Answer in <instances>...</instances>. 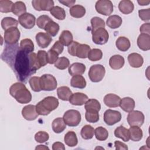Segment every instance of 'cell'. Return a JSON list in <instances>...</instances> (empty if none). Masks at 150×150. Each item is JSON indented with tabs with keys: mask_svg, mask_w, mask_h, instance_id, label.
Here are the masks:
<instances>
[{
	"mask_svg": "<svg viewBox=\"0 0 150 150\" xmlns=\"http://www.w3.org/2000/svg\"><path fill=\"white\" fill-rule=\"evenodd\" d=\"M137 45L142 50H149L150 49V35L141 33L137 39Z\"/></svg>",
	"mask_w": 150,
	"mask_h": 150,
	"instance_id": "ac0fdd59",
	"label": "cell"
},
{
	"mask_svg": "<svg viewBox=\"0 0 150 150\" xmlns=\"http://www.w3.org/2000/svg\"><path fill=\"white\" fill-rule=\"evenodd\" d=\"M114 145L116 149H124V150L128 149V146H127V145L119 141H115Z\"/></svg>",
	"mask_w": 150,
	"mask_h": 150,
	"instance_id": "680465c9",
	"label": "cell"
},
{
	"mask_svg": "<svg viewBox=\"0 0 150 150\" xmlns=\"http://www.w3.org/2000/svg\"><path fill=\"white\" fill-rule=\"evenodd\" d=\"M140 32L141 33H145V34H150V24L149 22L145 23L142 24L139 29Z\"/></svg>",
	"mask_w": 150,
	"mask_h": 150,
	"instance_id": "6f0895ef",
	"label": "cell"
},
{
	"mask_svg": "<svg viewBox=\"0 0 150 150\" xmlns=\"http://www.w3.org/2000/svg\"><path fill=\"white\" fill-rule=\"evenodd\" d=\"M129 132V138L133 141H139L143 137L142 131L139 127L131 126L128 129Z\"/></svg>",
	"mask_w": 150,
	"mask_h": 150,
	"instance_id": "484cf974",
	"label": "cell"
},
{
	"mask_svg": "<svg viewBox=\"0 0 150 150\" xmlns=\"http://www.w3.org/2000/svg\"><path fill=\"white\" fill-rule=\"evenodd\" d=\"M37 59L40 67L46 66L47 63V55L45 50H40L37 53Z\"/></svg>",
	"mask_w": 150,
	"mask_h": 150,
	"instance_id": "681fc988",
	"label": "cell"
},
{
	"mask_svg": "<svg viewBox=\"0 0 150 150\" xmlns=\"http://www.w3.org/2000/svg\"><path fill=\"white\" fill-rule=\"evenodd\" d=\"M64 141L66 145L70 147H73L77 145L78 139L76 134L74 131H68L64 135Z\"/></svg>",
	"mask_w": 150,
	"mask_h": 150,
	"instance_id": "1f68e13d",
	"label": "cell"
},
{
	"mask_svg": "<svg viewBox=\"0 0 150 150\" xmlns=\"http://www.w3.org/2000/svg\"><path fill=\"white\" fill-rule=\"evenodd\" d=\"M113 4L110 0H100L96 2L95 8L96 11L101 15L108 16L113 12Z\"/></svg>",
	"mask_w": 150,
	"mask_h": 150,
	"instance_id": "52a82bcc",
	"label": "cell"
},
{
	"mask_svg": "<svg viewBox=\"0 0 150 150\" xmlns=\"http://www.w3.org/2000/svg\"><path fill=\"white\" fill-rule=\"evenodd\" d=\"M12 12L18 16H20L26 13V7L25 3L22 1H17L15 2L12 6Z\"/></svg>",
	"mask_w": 150,
	"mask_h": 150,
	"instance_id": "d6a6232c",
	"label": "cell"
},
{
	"mask_svg": "<svg viewBox=\"0 0 150 150\" xmlns=\"http://www.w3.org/2000/svg\"><path fill=\"white\" fill-rule=\"evenodd\" d=\"M73 41L71 33L67 30H63L59 36V42L64 46H69Z\"/></svg>",
	"mask_w": 150,
	"mask_h": 150,
	"instance_id": "836d02e7",
	"label": "cell"
},
{
	"mask_svg": "<svg viewBox=\"0 0 150 150\" xmlns=\"http://www.w3.org/2000/svg\"><path fill=\"white\" fill-rule=\"evenodd\" d=\"M122 18L117 15H113L110 16L106 21L107 25L111 29L118 28L122 24Z\"/></svg>",
	"mask_w": 150,
	"mask_h": 150,
	"instance_id": "f1b7e54d",
	"label": "cell"
},
{
	"mask_svg": "<svg viewBox=\"0 0 150 150\" xmlns=\"http://www.w3.org/2000/svg\"><path fill=\"white\" fill-rule=\"evenodd\" d=\"M13 3L9 0L0 1V12L2 13H8L12 12Z\"/></svg>",
	"mask_w": 150,
	"mask_h": 150,
	"instance_id": "bcb514c9",
	"label": "cell"
},
{
	"mask_svg": "<svg viewBox=\"0 0 150 150\" xmlns=\"http://www.w3.org/2000/svg\"><path fill=\"white\" fill-rule=\"evenodd\" d=\"M32 6L38 11H50L54 7V2L52 0H33Z\"/></svg>",
	"mask_w": 150,
	"mask_h": 150,
	"instance_id": "4fadbf2b",
	"label": "cell"
},
{
	"mask_svg": "<svg viewBox=\"0 0 150 150\" xmlns=\"http://www.w3.org/2000/svg\"><path fill=\"white\" fill-rule=\"evenodd\" d=\"M114 135L121 139L124 142H128L129 138V132L128 129L125 128L124 127L121 125L118 127L114 131Z\"/></svg>",
	"mask_w": 150,
	"mask_h": 150,
	"instance_id": "d4e9b609",
	"label": "cell"
},
{
	"mask_svg": "<svg viewBox=\"0 0 150 150\" xmlns=\"http://www.w3.org/2000/svg\"><path fill=\"white\" fill-rule=\"evenodd\" d=\"M49 148L43 145H39L35 148V149H49Z\"/></svg>",
	"mask_w": 150,
	"mask_h": 150,
	"instance_id": "be15d7a7",
	"label": "cell"
},
{
	"mask_svg": "<svg viewBox=\"0 0 150 150\" xmlns=\"http://www.w3.org/2000/svg\"><path fill=\"white\" fill-rule=\"evenodd\" d=\"M80 43H78L76 41H73V42L68 46L67 48V50L69 53L73 56H76V50L77 48L79 46Z\"/></svg>",
	"mask_w": 150,
	"mask_h": 150,
	"instance_id": "11a10c76",
	"label": "cell"
},
{
	"mask_svg": "<svg viewBox=\"0 0 150 150\" xmlns=\"http://www.w3.org/2000/svg\"><path fill=\"white\" fill-rule=\"evenodd\" d=\"M9 93L19 103L26 104L32 100V94L25 84L17 82L9 88Z\"/></svg>",
	"mask_w": 150,
	"mask_h": 150,
	"instance_id": "7a4b0ae2",
	"label": "cell"
},
{
	"mask_svg": "<svg viewBox=\"0 0 150 150\" xmlns=\"http://www.w3.org/2000/svg\"><path fill=\"white\" fill-rule=\"evenodd\" d=\"M21 33L17 28H11L6 30L4 33V41L9 45H13L18 42L20 38Z\"/></svg>",
	"mask_w": 150,
	"mask_h": 150,
	"instance_id": "9c48e42d",
	"label": "cell"
},
{
	"mask_svg": "<svg viewBox=\"0 0 150 150\" xmlns=\"http://www.w3.org/2000/svg\"><path fill=\"white\" fill-rule=\"evenodd\" d=\"M144 114L138 110L131 111L127 116V121L130 126L141 127L144 124Z\"/></svg>",
	"mask_w": 150,
	"mask_h": 150,
	"instance_id": "30bf717a",
	"label": "cell"
},
{
	"mask_svg": "<svg viewBox=\"0 0 150 150\" xmlns=\"http://www.w3.org/2000/svg\"><path fill=\"white\" fill-rule=\"evenodd\" d=\"M49 135L45 131H39L35 135V139L39 143H43L48 141Z\"/></svg>",
	"mask_w": 150,
	"mask_h": 150,
	"instance_id": "816d5d0a",
	"label": "cell"
},
{
	"mask_svg": "<svg viewBox=\"0 0 150 150\" xmlns=\"http://www.w3.org/2000/svg\"><path fill=\"white\" fill-rule=\"evenodd\" d=\"M70 62L69 60L66 57H59L56 63H54V66L60 70H64L67 67H69Z\"/></svg>",
	"mask_w": 150,
	"mask_h": 150,
	"instance_id": "c3c4849f",
	"label": "cell"
},
{
	"mask_svg": "<svg viewBox=\"0 0 150 150\" xmlns=\"http://www.w3.org/2000/svg\"><path fill=\"white\" fill-rule=\"evenodd\" d=\"M69 73L71 76L81 75L86 71V66L81 63H74L69 67Z\"/></svg>",
	"mask_w": 150,
	"mask_h": 150,
	"instance_id": "603a6c76",
	"label": "cell"
},
{
	"mask_svg": "<svg viewBox=\"0 0 150 150\" xmlns=\"http://www.w3.org/2000/svg\"><path fill=\"white\" fill-rule=\"evenodd\" d=\"M87 57L92 62L100 60L103 57V52L99 49H93L90 50Z\"/></svg>",
	"mask_w": 150,
	"mask_h": 150,
	"instance_id": "ee69618b",
	"label": "cell"
},
{
	"mask_svg": "<svg viewBox=\"0 0 150 150\" xmlns=\"http://www.w3.org/2000/svg\"><path fill=\"white\" fill-rule=\"evenodd\" d=\"M121 98L114 94H108L104 96V103L108 107L114 108L120 106Z\"/></svg>",
	"mask_w": 150,
	"mask_h": 150,
	"instance_id": "e0dca14e",
	"label": "cell"
},
{
	"mask_svg": "<svg viewBox=\"0 0 150 150\" xmlns=\"http://www.w3.org/2000/svg\"><path fill=\"white\" fill-rule=\"evenodd\" d=\"M19 24L25 29H32L34 27L36 22V18L30 13H25L18 18Z\"/></svg>",
	"mask_w": 150,
	"mask_h": 150,
	"instance_id": "7c38bea8",
	"label": "cell"
},
{
	"mask_svg": "<svg viewBox=\"0 0 150 150\" xmlns=\"http://www.w3.org/2000/svg\"><path fill=\"white\" fill-rule=\"evenodd\" d=\"M50 13L58 20H64L66 18V12L64 9L59 6H54L50 11Z\"/></svg>",
	"mask_w": 150,
	"mask_h": 150,
	"instance_id": "f35d334b",
	"label": "cell"
},
{
	"mask_svg": "<svg viewBox=\"0 0 150 150\" xmlns=\"http://www.w3.org/2000/svg\"><path fill=\"white\" fill-rule=\"evenodd\" d=\"M135 101L131 97H127L121 99L120 106L123 111L127 112H130L133 111L135 108Z\"/></svg>",
	"mask_w": 150,
	"mask_h": 150,
	"instance_id": "44dd1931",
	"label": "cell"
},
{
	"mask_svg": "<svg viewBox=\"0 0 150 150\" xmlns=\"http://www.w3.org/2000/svg\"><path fill=\"white\" fill-rule=\"evenodd\" d=\"M47 63L49 64H54L58 59L59 54L51 49L47 53Z\"/></svg>",
	"mask_w": 150,
	"mask_h": 150,
	"instance_id": "f5cc1de1",
	"label": "cell"
},
{
	"mask_svg": "<svg viewBox=\"0 0 150 150\" xmlns=\"http://www.w3.org/2000/svg\"><path fill=\"white\" fill-rule=\"evenodd\" d=\"M84 108L86 110H93L99 112L101 109V104L100 102L96 99H89L85 103Z\"/></svg>",
	"mask_w": 150,
	"mask_h": 150,
	"instance_id": "b9f144b4",
	"label": "cell"
},
{
	"mask_svg": "<svg viewBox=\"0 0 150 150\" xmlns=\"http://www.w3.org/2000/svg\"><path fill=\"white\" fill-rule=\"evenodd\" d=\"M128 61L130 66L134 68H138L142 66L144 59L142 56L137 53H132L128 55Z\"/></svg>",
	"mask_w": 150,
	"mask_h": 150,
	"instance_id": "d6986e66",
	"label": "cell"
},
{
	"mask_svg": "<svg viewBox=\"0 0 150 150\" xmlns=\"http://www.w3.org/2000/svg\"><path fill=\"white\" fill-rule=\"evenodd\" d=\"M1 26L4 30H6L11 28H17L18 21L12 17H5L1 21Z\"/></svg>",
	"mask_w": 150,
	"mask_h": 150,
	"instance_id": "8d00e7d4",
	"label": "cell"
},
{
	"mask_svg": "<svg viewBox=\"0 0 150 150\" xmlns=\"http://www.w3.org/2000/svg\"><path fill=\"white\" fill-rule=\"evenodd\" d=\"M90 50V47L88 45L79 44L76 50V56L81 59H86L88 57Z\"/></svg>",
	"mask_w": 150,
	"mask_h": 150,
	"instance_id": "d590c367",
	"label": "cell"
},
{
	"mask_svg": "<svg viewBox=\"0 0 150 150\" xmlns=\"http://www.w3.org/2000/svg\"><path fill=\"white\" fill-rule=\"evenodd\" d=\"M86 81L84 77L81 75L73 76L70 80V85L74 88L82 89L86 86Z\"/></svg>",
	"mask_w": 150,
	"mask_h": 150,
	"instance_id": "cb8c5ba5",
	"label": "cell"
},
{
	"mask_svg": "<svg viewBox=\"0 0 150 150\" xmlns=\"http://www.w3.org/2000/svg\"><path fill=\"white\" fill-rule=\"evenodd\" d=\"M29 83L32 90L35 92H39L42 90L40 84V77L33 76L29 80Z\"/></svg>",
	"mask_w": 150,
	"mask_h": 150,
	"instance_id": "7dc6e473",
	"label": "cell"
},
{
	"mask_svg": "<svg viewBox=\"0 0 150 150\" xmlns=\"http://www.w3.org/2000/svg\"><path fill=\"white\" fill-rule=\"evenodd\" d=\"M60 29L59 25L53 20L49 22L45 26L44 30L51 36H55Z\"/></svg>",
	"mask_w": 150,
	"mask_h": 150,
	"instance_id": "e575fe53",
	"label": "cell"
},
{
	"mask_svg": "<svg viewBox=\"0 0 150 150\" xmlns=\"http://www.w3.org/2000/svg\"><path fill=\"white\" fill-rule=\"evenodd\" d=\"M40 84L42 90L53 91L57 87V80L51 74H45L40 77Z\"/></svg>",
	"mask_w": 150,
	"mask_h": 150,
	"instance_id": "8992f818",
	"label": "cell"
},
{
	"mask_svg": "<svg viewBox=\"0 0 150 150\" xmlns=\"http://www.w3.org/2000/svg\"><path fill=\"white\" fill-rule=\"evenodd\" d=\"M94 134L97 140L103 141L106 140L108 137V131L103 127H98L94 129Z\"/></svg>",
	"mask_w": 150,
	"mask_h": 150,
	"instance_id": "ab89813d",
	"label": "cell"
},
{
	"mask_svg": "<svg viewBox=\"0 0 150 150\" xmlns=\"http://www.w3.org/2000/svg\"><path fill=\"white\" fill-rule=\"evenodd\" d=\"M115 45L119 50L122 52H126L129 49L131 46V43L128 38L124 36H120L117 39Z\"/></svg>",
	"mask_w": 150,
	"mask_h": 150,
	"instance_id": "4316f807",
	"label": "cell"
},
{
	"mask_svg": "<svg viewBox=\"0 0 150 150\" xmlns=\"http://www.w3.org/2000/svg\"><path fill=\"white\" fill-rule=\"evenodd\" d=\"M52 20V19L49 16L46 15H43L38 17V18L37 19L36 25L40 29H44L47 23Z\"/></svg>",
	"mask_w": 150,
	"mask_h": 150,
	"instance_id": "f907efd6",
	"label": "cell"
},
{
	"mask_svg": "<svg viewBox=\"0 0 150 150\" xmlns=\"http://www.w3.org/2000/svg\"><path fill=\"white\" fill-rule=\"evenodd\" d=\"M88 99V96L86 94L77 92L72 94L69 99V102L74 105H82L85 104Z\"/></svg>",
	"mask_w": 150,
	"mask_h": 150,
	"instance_id": "2e32d148",
	"label": "cell"
},
{
	"mask_svg": "<svg viewBox=\"0 0 150 150\" xmlns=\"http://www.w3.org/2000/svg\"><path fill=\"white\" fill-rule=\"evenodd\" d=\"M93 42L100 45L105 44L108 40L109 35L107 30L104 28H98L94 31H91Z\"/></svg>",
	"mask_w": 150,
	"mask_h": 150,
	"instance_id": "ba28073f",
	"label": "cell"
},
{
	"mask_svg": "<svg viewBox=\"0 0 150 150\" xmlns=\"http://www.w3.org/2000/svg\"><path fill=\"white\" fill-rule=\"evenodd\" d=\"M121 120V114L118 111L108 109L104 113V121L108 125H113Z\"/></svg>",
	"mask_w": 150,
	"mask_h": 150,
	"instance_id": "8fae6325",
	"label": "cell"
},
{
	"mask_svg": "<svg viewBox=\"0 0 150 150\" xmlns=\"http://www.w3.org/2000/svg\"><path fill=\"white\" fill-rule=\"evenodd\" d=\"M81 114L76 110H69L66 111L63 119L65 124L69 127H77L81 121Z\"/></svg>",
	"mask_w": 150,
	"mask_h": 150,
	"instance_id": "277c9868",
	"label": "cell"
},
{
	"mask_svg": "<svg viewBox=\"0 0 150 150\" xmlns=\"http://www.w3.org/2000/svg\"><path fill=\"white\" fill-rule=\"evenodd\" d=\"M105 73V67L101 64H94L90 67L88 71V77L94 83H97L103 80Z\"/></svg>",
	"mask_w": 150,
	"mask_h": 150,
	"instance_id": "5b68a950",
	"label": "cell"
},
{
	"mask_svg": "<svg viewBox=\"0 0 150 150\" xmlns=\"http://www.w3.org/2000/svg\"><path fill=\"white\" fill-rule=\"evenodd\" d=\"M86 114H85V118L86 120L91 123H95L98 121L100 119V116L98 114V111L96 110H86Z\"/></svg>",
	"mask_w": 150,
	"mask_h": 150,
	"instance_id": "60d3db41",
	"label": "cell"
},
{
	"mask_svg": "<svg viewBox=\"0 0 150 150\" xmlns=\"http://www.w3.org/2000/svg\"><path fill=\"white\" fill-rule=\"evenodd\" d=\"M91 28L92 30L91 31H94L98 28H105V22L103 19L101 18L95 16L91 18Z\"/></svg>",
	"mask_w": 150,
	"mask_h": 150,
	"instance_id": "f6af8a7d",
	"label": "cell"
},
{
	"mask_svg": "<svg viewBox=\"0 0 150 150\" xmlns=\"http://www.w3.org/2000/svg\"><path fill=\"white\" fill-rule=\"evenodd\" d=\"M94 134V128L90 125H84L81 129L80 134L81 137L84 139H91Z\"/></svg>",
	"mask_w": 150,
	"mask_h": 150,
	"instance_id": "74e56055",
	"label": "cell"
},
{
	"mask_svg": "<svg viewBox=\"0 0 150 150\" xmlns=\"http://www.w3.org/2000/svg\"><path fill=\"white\" fill-rule=\"evenodd\" d=\"M59 2L67 7L71 8L73 6H74V4H75L76 1L75 0H66V1H60L59 0Z\"/></svg>",
	"mask_w": 150,
	"mask_h": 150,
	"instance_id": "94428289",
	"label": "cell"
},
{
	"mask_svg": "<svg viewBox=\"0 0 150 150\" xmlns=\"http://www.w3.org/2000/svg\"><path fill=\"white\" fill-rule=\"evenodd\" d=\"M22 115L25 120L28 121L35 120L39 116L36 110V106L32 104L26 105L23 108Z\"/></svg>",
	"mask_w": 150,
	"mask_h": 150,
	"instance_id": "5bb4252c",
	"label": "cell"
},
{
	"mask_svg": "<svg viewBox=\"0 0 150 150\" xmlns=\"http://www.w3.org/2000/svg\"><path fill=\"white\" fill-rule=\"evenodd\" d=\"M52 129L54 132L59 134L62 132L66 128V124H65L63 119L62 118L59 117L55 118L52 124Z\"/></svg>",
	"mask_w": 150,
	"mask_h": 150,
	"instance_id": "f546056e",
	"label": "cell"
},
{
	"mask_svg": "<svg viewBox=\"0 0 150 150\" xmlns=\"http://www.w3.org/2000/svg\"><path fill=\"white\" fill-rule=\"evenodd\" d=\"M118 9L122 13L127 15L131 13L134 11V5L131 1L122 0L118 4Z\"/></svg>",
	"mask_w": 150,
	"mask_h": 150,
	"instance_id": "7402d4cb",
	"label": "cell"
},
{
	"mask_svg": "<svg viewBox=\"0 0 150 150\" xmlns=\"http://www.w3.org/2000/svg\"><path fill=\"white\" fill-rule=\"evenodd\" d=\"M51 49L55 51L59 55L63 52L64 47H63V45L59 40V41H56L54 43V45L52 47Z\"/></svg>",
	"mask_w": 150,
	"mask_h": 150,
	"instance_id": "9f6ffc18",
	"label": "cell"
},
{
	"mask_svg": "<svg viewBox=\"0 0 150 150\" xmlns=\"http://www.w3.org/2000/svg\"><path fill=\"white\" fill-rule=\"evenodd\" d=\"M52 149H53V150H56V149L64 150L65 147L63 143H62L60 142H56L53 143V144L52 145Z\"/></svg>",
	"mask_w": 150,
	"mask_h": 150,
	"instance_id": "91938a15",
	"label": "cell"
},
{
	"mask_svg": "<svg viewBox=\"0 0 150 150\" xmlns=\"http://www.w3.org/2000/svg\"><path fill=\"white\" fill-rule=\"evenodd\" d=\"M59 100L54 97L47 96L39 101L35 106L37 112L40 115H47L59 106Z\"/></svg>",
	"mask_w": 150,
	"mask_h": 150,
	"instance_id": "3957f363",
	"label": "cell"
},
{
	"mask_svg": "<svg viewBox=\"0 0 150 150\" xmlns=\"http://www.w3.org/2000/svg\"><path fill=\"white\" fill-rule=\"evenodd\" d=\"M57 94L58 98L63 101H69L72 95V92L67 86H61L57 89Z\"/></svg>",
	"mask_w": 150,
	"mask_h": 150,
	"instance_id": "4dcf8cb0",
	"label": "cell"
},
{
	"mask_svg": "<svg viewBox=\"0 0 150 150\" xmlns=\"http://www.w3.org/2000/svg\"><path fill=\"white\" fill-rule=\"evenodd\" d=\"M20 47L25 51L30 53L34 50V44L31 39H24L20 42Z\"/></svg>",
	"mask_w": 150,
	"mask_h": 150,
	"instance_id": "7bdbcfd3",
	"label": "cell"
},
{
	"mask_svg": "<svg viewBox=\"0 0 150 150\" xmlns=\"http://www.w3.org/2000/svg\"><path fill=\"white\" fill-rule=\"evenodd\" d=\"M125 63L124 58L119 54L111 56L109 60V65L114 70H118L122 68Z\"/></svg>",
	"mask_w": 150,
	"mask_h": 150,
	"instance_id": "ffe728a7",
	"label": "cell"
},
{
	"mask_svg": "<svg viewBox=\"0 0 150 150\" xmlns=\"http://www.w3.org/2000/svg\"><path fill=\"white\" fill-rule=\"evenodd\" d=\"M139 17L143 21H149L150 19V9H140L138 11Z\"/></svg>",
	"mask_w": 150,
	"mask_h": 150,
	"instance_id": "db71d44e",
	"label": "cell"
},
{
	"mask_svg": "<svg viewBox=\"0 0 150 150\" xmlns=\"http://www.w3.org/2000/svg\"><path fill=\"white\" fill-rule=\"evenodd\" d=\"M9 48L14 54H9L4 50L2 57H11L3 59L9 64L15 72L17 78L21 81H26L27 77L30 76L32 74L35 73L31 67V62L30 59V53L22 49L21 47L16 48V50L13 51L11 45L9 46ZM14 49H15V46Z\"/></svg>",
	"mask_w": 150,
	"mask_h": 150,
	"instance_id": "6da1fadb",
	"label": "cell"
},
{
	"mask_svg": "<svg viewBox=\"0 0 150 150\" xmlns=\"http://www.w3.org/2000/svg\"><path fill=\"white\" fill-rule=\"evenodd\" d=\"M69 12L70 15L75 18H80L86 14L85 8L80 5H76L70 8Z\"/></svg>",
	"mask_w": 150,
	"mask_h": 150,
	"instance_id": "83f0119b",
	"label": "cell"
},
{
	"mask_svg": "<svg viewBox=\"0 0 150 150\" xmlns=\"http://www.w3.org/2000/svg\"><path fill=\"white\" fill-rule=\"evenodd\" d=\"M36 40L38 45L40 47L46 48L50 44L52 38L47 33L39 32L36 35Z\"/></svg>",
	"mask_w": 150,
	"mask_h": 150,
	"instance_id": "9a60e30c",
	"label": "cell"
},
{
	"mask_svg": "<svg viewBox=\"0 0 150 150\" xmlns=\"http://www.w3.org/2000/svg\"><path fill=\"white\" fill-rule=\"evenodd\" d=\"M149 1H138V3L139 4V5L144 6V5H147L149 4Z\"/></svg>",
	"mask_w": 150,
	"mask_h": 150,
	"instance_id": "6125c7cd",
	"label": "cell"
}]
</instances>
